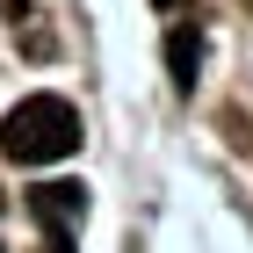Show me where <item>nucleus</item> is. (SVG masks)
Returning a JSON list of instances; mask_svg holds the SVG:
<instances>
[{
    "label": "nucleus",
    "mask_w": 253,
    "mask_h": 253,
    "mask_svg": "<svg viewBox=\"0 0 253 253\" xmlns=\"http://www.w3.org/2000/svg\"><path fill=\"white\" fill-rule=\"evenodd\" d=\"M0 253H7V246H0Z\"/></svg>",
    "instance_id": "6e6552de"
},
{
    "label": "nucleus",
    "mask_w": 253,
    "mask_h": 253,
    "mask_svg": "<svg viewBox=\"0 0 253 253\" xmlns=\"http://www.w3.org/2000/svg\"><path fill=\"white\" fill-rule=\"evenodd\" d=\"M0 152L15 167H51V159L80 152V109L65 94H29L0 116Z\"/></svg>",
    "instance_id": "f257e3e1"
},
{
    "label": "nucleus",
    "mask_w": 253,
    "mask_h": 253,
    "mask_svg": "<svg viewBox=\"0 0 253 253\" xmlns=\"http://www.w3.org/2000/svg\"><path fill=\"white\" fill-rule=\"evenodd\" d=\"M167 73H174V87H195V73H203V29L195 22H181L167 37Z\"/></svg>",
    "instance_id": "7ed1b4c3"
},
{
    "label": "nucleus",
    "mask_w": 253,
    "mask_h": 253,
    "mask_svg": "<svg viewBox=\"0 0 253 253\" xmlns=\"http://www.w3.org/2000/svg\"><path fill=\"white\" fill-rule=\"evenodd\" d=\"M29 210H37L43 232H73L80 217H87V188H80V181H43V188L29 195Z\"/></svg>",
    "instance_id": "f03ea898"
},
{
    "label": "nucleus",
    "mask_w": 253,
    "mask_h": 253,
    "mask_svg": "<svg viewBox=\"0 0 253 253\" xmlns=\"http://www.w3.org/2000/svg\"><path fill=\"white\" fill-rule=\"evenodd\" d=\"M152 7H167V15H174V7H181V0H152Z\"/></svg>",
    "instance_id": "39448f33"
},
{
    "label": "nucleus",
    "mask_w": 253,
    "mask_h": 253,
    "mask_svg": "<svg viewBox=\"0 0 253 253\" xmlns=\"http://www.w3.org/2000/svg\"><path fill=\"white\" fill-rule=\"evenodd\" d=\"M0 210H7V195H0Z\"/></svg>",
    "instance_id": "423d86ee"
},
{
    "label": "nucleus",
    "mask_w": 253,
    "mask_h": 253,
    "mask_svg": "<svg viewBox=\"0 0 253 253\" xmlns=\"http://www.w3.org/2000/svg\"><path fill=\"white\" fill-rule=\"evenodd\" d=\"M246 15H253V0H246Z\"/></svg>",
    "instance_id": "0eeeda50"
},
{
    "label": "nucleus",
    "mask_w": 253,
    "mask_h": 253,
    "mask_svg": "<svg viewBox=\"0 0 253 253\" xmlns=\"http://www.w3.org/2000/svg\"><path fill=\"white\" fill-rule=\"evenodd\" d=\"M0 15L15 22V37H29V51H37V58H51V37H43V15H37V7H29V0H7Z\"/></svg>",
    "instance_id": "20e7f679"
}]
</instances>
